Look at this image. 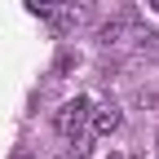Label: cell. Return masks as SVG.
Returning <instances> with one entry per match:
<instances>
[{
  "label": "cell",
  "mask_w": 159,
  "mask_h": 159,
  "mask_svg": "<svg viewBox=\"0 0 159 159\" xmlns=\"http://www.w3.org/2000/svg\"><path fill=\"white\" fill-rule=\"evenodd\" d=\"M89 106H93V102H89V97H75V102H66L62 111H57V115H53V128H57V133H62V137H66V142H75V137H80V133H84V124H89Z\"/></svg>",
  "instance_id": "6da1fadb"
},
{
  "label": "cell",
  "mask_w": 159,
  "mask_h": 159,
  "mask_svg": "<svg viewBox=\"0 0 159 159\" xmlns=\"http://www.w3.org/2000/svg\"><path fill=\"white\" fill-rule=\"evenodd\" d=\"M89 124H93L97 137H111L119 124H124V115H119V106H111V102L106 106H89Z\"/></svg>",
  "instance_id": "7a4b0ae2"
},
{
  "label": "cell",
  "mask_w": 159,
  "mask_h": 159,
  "mask_svg": "<svg viewBox=\"0 0 159 159\" xmlns=\"http://www.w3.org/2000/svg\"><path fill=\"white\" fill-rule=\"evenodd\" d=\"M133 27H137L133 18H115V22H106L102 31H97V40H102L106 49H111V44H124V35H133Z\"/></svg>",
  "instance_id": "3957f363"
},
{
  "label": "cell",
  "mask_w": 159,
  "mask_h": 159,
  "mask_svg": "<svg viewBox=\"0 0 159 159\" xmlns=\"http://www.w3.org/2000/svg\"><path fill=\"white\" fill-rule=\"evenodd\" d=\"M57 5H66V0H27V9H31V13H40V18H49Z\"/></svg>",
  "instance_id": "277c9868"
},
{
  "label": "cell",
  "mask_w": 159,
  "mask_h": 159,
  "mask_svg": "<svg viewBox=\"0 0 159 159\" xmlns=\"http://www.w3.org/2000/svg\"><path fill=\"white\" fill-rule=\"evenodd\" d=\"M146 5H150V9H155V13H159V0H146Z\"/></svg>",
  "instance_id": "5b68a950"
},
{
  "label": "cell",
  "mask_w": 159,
  "mask_h": 159,
  "mask_svg": "<svg viewBox=\"0 0 159 159\" xmlns=\"http://www.w3.org/2000/svg\"><path fill=\"white\" fill-rule=\"evenodd\" d=\"M155 150H159V137H155Z\"/></svg>",
  "instance_id": "8992f818"
}]
</instances>
